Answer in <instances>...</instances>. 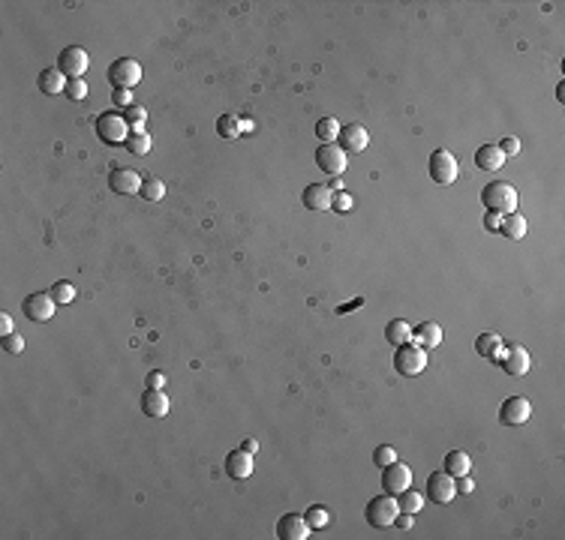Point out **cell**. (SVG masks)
I'll return each mask as SVG.
<instances>
[{
    "label": "cell",
    "mask_w": 565,
    "mask_h": 540,
    "mask_svg": "<svg viewBox=\"0 0 565 540\" xmlns=\"http://www.w3.org/2000/svg\"><path fill=\"white\" fill-rule=\"evenodd\" d=\"M310 522H307L304 513H286L277 522V537L280 540H307L310 537Z\"/></svg>",
    "instance_id": "cell-15"
},
{
    "label": "cell",
    "mask_w": 565,
    "mask_h": 540,
    "mask_svg": "<svg viewBox=\"0 0 565 540\" xmlns=\"http://www.w3.org/2000/svg\"><path fill=\"white\" fill-rule=\"evenodd\" d=\"M253 120H247V118H240V132H253Z\"/></svg>",
    "instance_id": "cell-48"
},
{
    "label": "cell",
    "mask_w": 565,
    "mask_h": 540,
    "mask_svg": "<svg viewBox=\"0 0 565 540\" xmlns=\"http://www.w3.org/2000/svg\"><path fill=\"white\" fill-rule=\"evenodd\" d=\"M331 189H334V193H343V177H334V180H331V184H328Z\"/></svg>",
    "instance_id": "cell-47"
},
{
    "label": "cell",
    "mask_w": 565,
    "mask_h": 540,
    "mask_svg": "<svg viewBox=\"0 0 565 540\" xmlns=\"http://www.w3.org/2000/svg\"><path fill=\"white\" fill-rule=\"evenodd\" d=\"M217 132H220V138H238L240 136V118H235V114H223V118L217 120Z\"/></svg>",
    "instance_id": "cell-31"
},
{
    "label": "cell",
    "mask_w": 565,
    "mask_h": 540,
    "mask_svg": "<svg viewBox=\"0 0 565 540\" xmlns=\"http://www.w3.org/2000/svg\"><path fill=\"white\" fill-rule=\"evenodd\" d=\"M427 367V354H424L421 345L415 343H406V345H397V354H394V369L400 376H418Z\"/></svg>",
    "instance_id": "cell-5"
},
{
    "label": "cell",
    "mask_w": 565,
    "mask_h": 540,
    "mask_svg": "<svg viewBox=\"0 0 565 540\" xmlns=\"http://www.w3.org/2000/svg\"><path fill=\"white\" fill-rule=\"evenodd\" d=\"M316 136H319L322 144H334L337 136H340V123L334 118H322L316 123Z\"/></svg>",
    "instance_id": "cell-28"
},
{
    "label": "cell",
    "mask_w": 565,
    "mask_h": 540,
    "mask_svg": "<svg viewBox=\"0 0 565 540\" xmlns=\"http://www.w3.org/2000/svg\"><path fill=\"white\" fill-rule=\"evenodd\" d=\"M385 339L391 345H406V343H412V327L403 318H391L385 327Z\"/></svg>",
    "instance_id": "cell-25"
},
{
    "label": "cell",
    "mask_w": 565,
    "mask_h": 540,
    "mask_svg": "<svg viewBox=\"0 0 565 540\" xmlns=\"http://www.w3.org/2000/svg\"><path fill=\"white\" fill-rule=\"evenodd\" d=\"M505 160H508V156L500 151V144H481L475 151V169H481V171H500L505 165Z\"/></svg>",
    "instance_id": "cell-19"
},
{
    "label": "cell",
    "mask_w": 565,
    "mask_h": 540,
    "mask_svg": "<svg viewBox=\"0 0 565 540\" xmlns=\"http://www.w3.org/2000/svg\"><path fill=\"white\" fill-rule=\"evenodd\" d=\"M340 151L346 153H364L370 144V132L361 127V123H349V127H340Z\"/></svg>",
    "instance_id": "cell-14"
},
{
    "label": "cell",
    "mask_w": 565,
    "mask_h": 540,
    "mask_svg": "<svg viewBox=\"0 0 565 540\" xmlns=\"http://www.w3.org/2000/svg\"><path fill=\"white\" fill-rule=\"evenodd\" d=\"M54 297L48 294V292H33L24 297V303H21V312H24V318H30V321H48V318H54Z\"/></svg>",
    "instance_id": "cell-8"
},
{
    "label": "cell",
    "mask_w": 565,
    "mask_h": 540,
    "mask_svg": "<svg viewBox=\"0 0 565 540\" xmlns=\"http://www.w3.org/2000/svg\"><path fill=\"white\" fill-rule=\"evenodd\" d=\"M112 102H114V105H121V108H130V105H136V99H132V90L112 87Z\"/></svg>",
    "instance_id": "cell-38"
},
{
    "label": "cell",
    "mask_w": 565,
    "mask_h": 540,
    "mask_svg": "<svg viewBox=\"0 0 565 540\" xmlns=\"http://www.w3.org/2000/svg\"><path fill=\"white\" fill-rule=\"evenodd\" d=\"M502 235L508 237V240H523L526 237V219H523V213H508V216H502Z\"/></svg>",
    "instance_id": "cell-26"
},
{
    "label": "cell",
    "mask_w": 565,
    "mask_h": 540,
    "mask_svg": "<svg viewBox=\"0 0 565 540\" xmlns=\"http://www.w3.org/2000/svg\"><path fill=\"white\" fill-rule=\"evenodd\" d=\"M427 174L436 180V184L442 186H451L457 180V174H460V169H457V160L451 151H445V147H439V151L430 153L427 160Z\"/></svg>",
    "instance_id": "cell-4"
},
{
    "label": "cell",
    "mask_w": 565,
    "mask_h": 540,
    "mask_svg": "<svg viewBox=\"0 0 565 540\" xmlns=\"http://www.w3.org/2000/svg\"><path fill=\"white\" fill-rule=\"evenodd\" d=\"M141 180H145V177H138V171L118 169L109 177V186H112V193H118V195H136L141 189Z\"/></svg>",
    "instance_id": "cell-17"
},
{
    "label": "cell",
    "mask_w": 565,
    "mask_h": 540,
    "mask_svg": "<svg viewBox=\"0 0 565 540\" xmlns=\"http://www.w3.org/2000/svg\"><path fill=\"white\" fill-rule=\"evenodd\" d=\"M500 367H502V372H508V376H514V378L526 376L529 372V352L520 343H508L502 357H500Z\"/></svg>",
    "instance_id": "cell-13"
},
{
    "label": "cell",
    "mask_w": 565,
    "mask_h": 540,
    "mask_svg": "<svg viewBox=\"0 0 565 540\" xmlns=\"http://www.w3.org/2000/svg\"><path fill=\"white\" fill-rule=\"evenodd\" d=\"M66 96H70L72 102H81V99L88 96V81L85 78H70V85H66Z\"/></svg>",
    "instance_id": "cell-34"
},
{
    "label": "cell",
    "mask_w": 565,
    "mask_h": 540,
    "mask_svg": "<svg viewBox=\"0 0 565 540\" xmlns=\"http://www.w3.org/2000/svg\"><path fill=\"white\" fill-rule=\"evenodd\" d=\"M334 210H340V213L352 210V195H346V193H334Z\"/></svg>",
    "instance_id": "cell-40"
},
{
    "label": "cell",
    "mask_w": 565,
    "mask_h": 540,
    "mask_svg": "<svg viewBox=\"0 0 565 540\" xmlns=\"http://www.w3.org/2000/svg\"><path fill=\"white\" fill-rule=\"evenodd\" d=\"M123 118H127L130 129H132V127H145V120H147V108H145V105H130Z\"/></svg>",
    "instance_id": "cell-35"
},
{
    "label": "cell",
    "mask_w": 565,
    "mask_h": 540,
    "mask_svg": "<svg viewBox=\"0 0 565 540\" xmlns=\"http://www.w3.org/2000/svg\"><path fill=\"white\" fill-rule=\"evenodd\" d=\"M397 526L400 528H412V522H415V513H397Z\"/></svg>",
    "instance_id": "cell-45"
},
{
    "label": "cell",
    "mask_w": 565,
    "mask_h": 540,
    "mask_svg": "<svg viewBox=\"0 0 565 540\" xmlns=\"http://www.w3.org/2000/svg\"><path fill=\"white\" fill-rule=\"evenodd\" d=\"M15 334L12 330V315L10 312H0V336H10Z\"/></svg>",
    "instance_id": "cell-44"
},
{
    "label": "cell",
    "mask_w": 565,
    "mask_h": 540,
    "mask_svg": "<svg viewBox=\"0 0 565 540\" xmlns=\"http://www.w3.org/2000/svg\"><path fill=\"white\" fill-rule=\"evenodd\" d=\"M481 202H484L487 210L508 216V213L517 210V189L511 184H505V180H490V184L481 189Z\"/></svg>",
    "instance_id": "cell-1"
},
{
    "label": "cell",
    "mask_w": 565,
    "mask_h": 540,
    "mask_svg": "<svg viewBox=\"0 0 565 540\" xmlns=\"http://www.w3.org/2000/svg\"><path fill=\"white\" fill-rule=\"evenodd\" d=\"M3 352H6V354H21V352H24V336H21V334L3 336Z\"/></svg>",
    "instance_id": "cell-37"
},
{
    "label": "cell",
    "mask_w": 565,
    "mask_h": 540,
    "mask_svg": "<svg viewBox=\"0 0 565 540\" xmlns=\"http://www.w3.org/2000/svg\"><path fill=\"white\" fill-rule=\"evenodd\" d=\"M484 228L493 231V235H500V228H502V213L487 210V213H484Z\"/></svg>",
    "instance_id": "cell-39"
},
{
    "label": "cell",
    "mask_w": 565,
    "mask_h": 540,
    "mask_svg": "<svg viewBox=\"0 0 565 540\" xmlns=\"http://www.w3.org/2000/svg\"><path fill=\"white\" fill-rule=\"evenodd\" d=\"M147 387H151V390H163L165 387V376H163V372H147Z\"/></svg>",
    "instance_id": "cell-43"
},
{
    "label": "cell",
    "mask_w": 565,
    "mask_h": 540,
    "mask_svg": "<svg viewBox=\"0 0 565 540\" xmlns=\"http://www.w3.org/2000/svg\"><path fill=\"white\" fill-rule=\"evenodd\" d=\"M88 66H90V54L79 45H70L57 54V69H61L66 78H81L88 72Z\"/></svg>",
    "instance_id": "cell-7"
},
{
    "label": "cell",
    "mask_w": 565,
    "mask_h": 540,
    "mask_svg": "<svg viewBox=\"0 0 565 540\" xmlns=\"http://www.w3.org/2000/svg\"><path fill=\"white\" fill-rule=\"evenodd\" d=\"M244 451L256 456V453H259V442H256V438H247V442H244Z\"/></svg>",
    "instance_id": "cell-46"
},
{
    "label": "cell",
    "mask_w": 565,
    "mask_h": 540,
    "mask_svg": "<svg viewBox=\"0 0 565 540\" xmlns=\"http://www.w3.org/2000/svg\"><path fill=\"white\" fill-rule=\"evenodd\" d=\"M96 136H99V141L103 144H127V138H130V123H127V118H123L121 111H103L96 118Z\"/></svg>",
    "instance_id": "cell-2"
},
{
    "label": "cell",
    "mask_w": 565,
    "mask_h": 540,
    "mask_svg": "<svg viewBox=\"0 0 565 540\" xmlns=\"http://www.w3.org/2000/svg\"><path fill=\"white\" fill-rule=\"evenodd\" d=\"M475 352L484 357V360H496V363H500V357L505 352V343H502L500 334H481L475 339Z\"/></svg>",
    "instance_id": "cell-23"
},
{
    "label": "cell",
    "mask_w": 565,
    "mask_h": 540,
    "mask_svg": "<svg viewBox=\"0 0 565 540\" xmlns=\"http://www.w3.org/2000/svg\"><path fill=\"white\" fill-rule=\"evenodd\" d=\"M138 195L147 198V202H160V198L165 195V184H163L160 177H145V180H141Z\"/></svg>",
    "instance_id": "cell-29"
},
{
    "label": "cell",
    "mask_w": 565,
    "mask_h": 540,
    "mask_svg": "<svg viewBox=\"0 0 565 540\" xmlns=\"http://www.w3.org/2000/svg\"><path fill=\"white\" fill-rule=\"evenodd\" d=\"M127 151H130V153H136V156L151 153V136H147V132H130V138H127Z\"/></svg>",
    "instance_id": "cell-30"
},
{
    "label": "cell",
    "mask_w": 565,
    "mask_h": 540,
    "mask_svg": "<svg viewBox=\"0 0 565 540\" xmlns=\"http://www.w3.org/2000/svg\"><path fill=\"white\" fill-rule=\"evenodd\" d=\"M397 501H400V510L403 513H418L424 508V495L418 493V489H403L400 495H397Z\"/></svg>",
    "instance_id": "cell-27"
},
{
    "label": "cell",
    "mask_w": 565,
    "mask_h": 540,
    "mask_svg": "<svg viewBox=\"0 0 565 540\" xmlns=\"http://www.w3.org/2000/svg\"><path fill=\"white\" fill-rule=\"evenodd\" d=\"M37 85H39V90H43V94L57 96V94H66V85H70V78H66L63 72L54 66V69H43V72H39V81H37Z\"/></svg>",
    "instance_id": "cell-22"
},
{
    "label": "cell",
    "mask_w": 565,
    "mask_h": 540,
    "mask_svg": "<svg viewBox=\"0 0 565 540\" xmlns=\"http://www.w3.org/2000/svg\"><path fill=\"white\" fill-rule=\"evenodd\" d=\"M529 418H533V402L526 396H508L500 405V420L505 426H523Z\"/></svg>",
    "instance_id": "cell-10"
},
{
    "label": "cell",
    "mask_w": 565,
    "mask_h": 540,
    "mask_svg": "<svg viewBox=\"0 0 565 540\" xmlns=\"http://www.w3.org/2000/svg\"><path fill=\"white\" fill-rule=\"evenodd\" d=\"M109 81H112V87L132 90L141 81V63L132 61V57H118V61L109 66Z\"/></svg>",
    "instance_id": "cell-6"
},
{
    "label": "cell",
    "mask_w": 565,
    "mask_h": 540,
    "mask_svg": "<svg viewBox=\"0 0 565 540\" xmlns=\"http://www.w3.org/2000/svg\"><path fill=\"white\" fill-rule=\"evenodd\" d=\"M454 484H457V493H463V495H469L472 489H475V484H472V477H469V475L454 477Z\"/></svg>",
    "instance_id": "cell-42"
},
{
    "label": "cell",
    "mask_w": 565,
    "mask_h": 540,
    "mask_svg": "<svg viewBox=\"0 0 565 540\" xmlns=\"http://www.w3.org/2000/svg\"><path fill=\"white\" fill-rule=\"evenodd\" d=\"M500 151H502L505 156L520 153V141H517V138H502V141H500Z\"/></svg>",
    "instance_id": "cell-41"
},
{
    "label": "cell",
    "mask_w": 565,
    "mask_h": 540,
    "mask_svg": "<svg viewBox=\"0 0 565 540\" xmlns=\"http://www.w3.org/2000/svg\"><path fill=\"white\" fill-rule=\"evenodd\" d=\"M301 198H304V207H310V210H331L334 207V189L328 184H310Z\"/></svg>",
    "instance_id": "cell-16"
},
{
    "label": "cell",
    "mask_w": 565,
    "mask_h": 540,
    "mask_svg": "<svg viewBox=\"0 0 565 540\" xmlns=\"http://www.w3.org/2000/svg\"><path fill=\"white\" fill-rule=\"evenodd\" d=\"M141 411H145L147 418H165V414H169V396H165V390L147 387L145 393H141Z\"/></svg>",
    "instance_id": "cell-20"
},
{
    "label": "cell",
    "mask_w": 565,
    "mask_h": 540,
    "mask_svg": "<svg viewBox=\"0 0 565 540\" xmlns=\"http://www.w3.org/2000/svg\"><path fill=\"white\" fill-rule=\"evenodd\" d=\"M412 486V468L406 462H391V465H385L382 468V489L385 493H391V495H400L403 489H409Z\"/></svg>",
    "instance_id": "cell-9"
},
{
    "label": "cell",
    "mask_w": 565,
    "mask_h": 540,
    "mask_svg": "<svg viewBox=\"0 0 565 540\" xmlns=\"http://www.w3.org/2000/svg\"><path fill=\"white\" fill-rule=\"evenodd\" d=\"M454 495H457V484H454V477L448 475L445 468L427 475V498L433 504H448Z\"/></svg>",
    "instance_id": "cell-11"
},
{
    "label": "cell",
    "mask_w": 565,
    "mask_h": 540,
    "mask_svg": "<svg viewBox=\"0 0 565 540\" xmlns=\"http://www.w3.org/2000/svg\"><path fill=\"white\" fill-rule=\"evenodd\" d=\"M445 471L451 477H463V475H469L472 471V460H469V453H463V451H451L445 456Z\"/></svg>",
    "instance_id": "cell-24"
},
{
    "label": "cell",
    "mask_w": 565,
    "mask_h": 540,
    "mask_svg": "<svg viewBox=\"0 0 565 540\" xmlns=\"http://www.w3.org/2000/svg\"><path fill=\"white\" fill-rule=\"evenodd\" d=\"M316 165L325 174H331V177H340L349 165V156H346V151H340V144H322L319 151H316Z\"/></svg>",
    "instance_id": "cell-12"
},
{
    "label": "cell",
    "mask_w": 565,
    "mask_h": 540,
    "mask_svg": "<svg viewBox=\"0 0 565 540\" xmlns=\"http://www.w3.org/2000/svg\"><path fill=\"white\" fill-rule=\"evenodd\" d=\"M48 294L54 297V303H72V301H76V285H72V282H66V279H61V282H54Z\"/></svg>",
    "instance_id": "cell-32"
},
{
    "label": "cell",
    "mask_w": 565,
    "mask_h": 540,
    "mask_svg": "<svg viewBox=\"0 0 565 540\" xmlns=\"http://www.w3.org/2000/svg\"><path fill=\"white\" fill-rule=\"evenodd\" d=\"M226 475L232 480H247L253 475V453H247L244 447H240V451H232L226 456Z\"/></svg>",
    "instance_id": "cell-18"
},
{
    "label": "cell",
    "mask_w": 565,
    "mask_h": 540,
    "mask_svg": "<svg viewBox=\"0 0 565 540\" xmlns=\"http://www.w3.org/2000/svg\"><path fill=\"white\" fill-rule=\"evenodd\" d=\"M304 517H307V522H310V528H325L331 513H328V508H322V504H313V508H307Z\"/></svg>",
    "instance_id": "cell-33"
},
{
    "label": "cell",
    "mask_w": 565,
    "mask_h": 540,
    "mask_svg": "<svg viewBox=\"0 0 565 540\" xmlns=\"http://www.w3.org/2000/svg\"><path fill=\"white\" fill-rule=\"evenodd\" d=\"M394 460H397V451H394V447H388V444H382V447H376V451H373V462H376L379 468L391 465Z\"/></svg>",
    "instance_id": "cell-36"
},
{
    "label": "cell",
    "mask_w": 565,
    "mask_h": 540,
    "mask_svg": "<svg viewBox=\"0 0 565 540\" xmlns=\"http://www.w3.org/2000/svg\"><path fill=\"white\" fill-rule=\"evenodd\" d=\"M412 343L421 348H436L442 345V327L436 321H421L418 327H412Z\"/></svg>",
    "instance_id": "cell-21"
},
{
    "label": "cell",
    "mask_w": 565,
    "mask_h": 540,
    "mask_svg": "<svg viewBox=\"0 0 565 540\" xmlns=\"http://www.w3.org/2000/svg\"><path fill=\"white\" fill-rule=\"evenodd\" d=\"M397 513H400V501H397V495H391V493H382L376 498H370V504H367V522L373 528L394 526Z\"/></svg>",
    "instance_id": "cell-3"
}]
</instances>
